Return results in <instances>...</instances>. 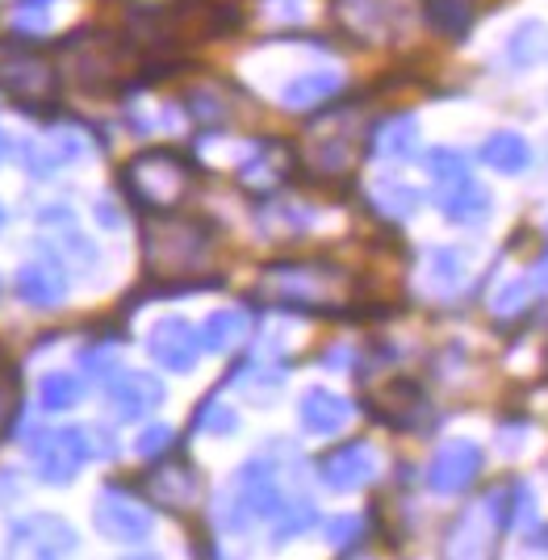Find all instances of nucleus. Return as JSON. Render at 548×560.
Segmentation results:
<instances>
[{
	"mask_svg": "<svg viewBox=\"0 0 548 560\" xmlns=\"http://www.w3.org/2000/svg\"><path fill=\"white\" fill-rule=\"evenodd\" d=\"M252 339V314L247 310H214L201 327V351L231 355Z\"/></svg>",
	"mask_w": 548,
	"mask_h": 560,
	"instance_id": "25",
	"label": "nucleus"
},
{
	"mask_svg": "<svg viewBox=\"0 0 548 560\" xmlns=\"http://www.w3.org/2000/svg\"><path fill=\"white\" fill-rule=\"evenodd\" d=\"M481 447L474 440H448V444L435 447L428 465V490L440 493V498H456V493L474 490V481L481 477Z\"/></svg>",
	"mask_w": 548,
	"mask_h": 560,
	"instance_id": "13",
	"label": "nucleus"
},
{
	"mask_svg": "<svg viewBox=\"0 0 548 560\" xmlns=\"http://www.w3.org/2000/svg\"><path fill=\"white\" fill-rule=\"evenodd\" d=\"M13 293H18V302L34 305V310H50V305H59L68 298V277H63V268H59L55 256L34 259V264L18 268Z\"/></svg>",
	"mask_w": 548,
	"mask_h": 560,
	"instance_id": "20",
	"label": "nucleus"
},
{
	"mask_svg": "<svg viewBox=\"0 0 548 560\" xmlns=\"http://www.w3.org/2000/svg\"><path fill=\"white\" fill-rule=\"evenodd\" d=\"M59 75L50 68L47 55H38L34 47H9L0 50V89L13 96L25 109H43L50 96H55Z\"/></svg>",
	"mask_w": 548,
	"mask_h": 560,
	"instance_id": "7",
	"label": "nucleus"
},
{
	"mask_svg": "<svg viewBox=\"0 0 548 560\" xmlns=\"http://www.w3.org/2000/svg\"><path fill=\"white\" fill-rule=\"evenodd\" d=\"M260 298L289 314H335L339 305H348L352 284L348 272L323 264V259H289L264 268Z\"/></svg>",
	"mask_w": 548,
	"mask_h": 560,
	"instance_id": "1",
	"label": "nucleus"
},
{
	"mask_svg": "<svg viewBox=\"0 0 548 560\" xmlns=\"http://www.w3.org/2000/svg\"><path fill=\"white\" fill-rule=\"evenodd\" d=\"M55 4H63V0H22L18 13H13V25L25 38H43V34H50V22H55Z\"/></svg>",
	"mask_w": 548,
	"mask_h": 560,
	"instance_id": "32",
	"label": "nucleus"
},
{
	"mask_svg": "<svg viewBox=\"0 0 548 560\" xmlns=\"http://www.w3.org/2000/svg\"><path fill=\"white\" fill-rule=\"evenodd\" d=\"M193 185H197V167L172 147H151L143 155H135L121 172L126 197L147 213L180 210L189 201Z\"/></svg>",
	"mask_w": 548,
	"mask_h": 560,
	"instance_id": "3",
	"label": "nucleus"
},
{
	"mask_svg": "<svg viewBox=\"0 0 548 560\" xmlns=\"http://www.w3.org/2000/svg\"><path fill=\"white\" fill-rule=\"evenodd\" d=\"M428 277L435 284V293H456L460 277H465V256L453 247H435L428 256Z\"/></svg>",
	"mask_w": 548,
	"mask_h": 560,
	"instance_id": "31",
	"label": "nucleus"
},
{
	"mask_svg": "<svg viewBox=\"0 0 548 560\" xmlns=\"http://www.w3.org/2000/svg\"><path fill=\"white\" fill-rule=\"evenodd\" d=\"M59 55L68 63V75H75L89 93H109V89H118L121 80L135 71V47L126 38H118V34H105V30H89V34L63 38Z\"/></svg>",
	"mask_w": 548,
	"mask_h": 560,
	"instance_id": "6",
	"label": "nucleus"
},
{
	"mask_svg": "<svg viewBox=\"0 0 548 560\" xmlns=\"http://www.w3.org/2000/svg\"><path fill=\"white\" fill-rule=\"evenodd\" d=\"M96 218H101V226H118V213H114L109 201H101V206H96Z\"/></svg>",
	"mask_w": 548,
	"mask_h": 560,
	"instance_id": "38",
	"label": "nucleus"
},
{
	"mask_svg": "<svg viewBox=\"0 0 548 560\" xmlns=\"http://www.w3.org/2000/svg\"><path fill=\"white\" fill-rule=\"evenodd\" d=\"M377 472H382V456H377V447L364 444V440L339 444L318 456V481H323L331 493L364 490V486L377 481Z\"/></svg>",
	"mask_w": 548,
	"mask_h": 560,
	"instance_id": "12",
	"label": "nucleus"
},
{
	"mask_svg": "<svg viewBox=\"0 0 548 560\" xmlns=\"http://www.w3.org/2000/svg\"><path fill=\"white\" fill-rule=\"evenodd\" d=\"M339 18L348 25V34H357L364 43H385L410 25L415 9L410 0H339Z\"/></svg>",
	"mask_w": 548,
	"mask_h": 560,
	"instance_id": "15",
	"label": "nucleus"
},
{
	"mask_svg": "<svg viewBox=\"0 0 548 560\" xmlns=\"http://www.w3.org/2000/svg\"><path fill=\"white\" fill-rule=\"evenodd\" d=\"M147 493H151L155 506H164L172 514H185L201 498V472L189 460H176L167 452L164 460H155V472L147 477Z\"/></svg>",
	"mask_w": 548,
	"mask_h": 560,
	"instance_id": "18",
	"label": "nucleus"
},
{
	"mask_svg": "<svg viewBox=\"0 0 548 560\" xmlns=\"http://www.w3.org/2000/svg\"><path fill=\"white\" fill-rule=\"evenodd\" d=\"M18 410H22V385L9 369H0V440L13 431L18 422Z\"/></svg>",
	"mask_w": 548,
	"mask_h": 560,
	"instance_id": "34",
	"label": "nucleus"
},
{
	"mask_svg": "<svg viewBox=\"0 0 548 560\" xmlns=\"http://www.w3.org/2000/svg\"><path fill=\"white\" fill-rule=\"evenodd\" d=\"M428 172H431V197H435L440 213L453 226H481L490 218V192L469 172V160L460 151L435 147L428 155Z\"/></svg>",
	"mask_w": 548,
	"mask_h": 560,
	"instance_id": "5",
	"label": "nucleus"
},
{
	"mask_svg": "<svg viewBox=\"0 0 548 560\" xmlns=\"http://www.w3.org/2000/svg\"><path fill=\"white\" fill-rule=\"evenodd\" d=\"M298 167V151L281 139H260L252 142L247 160L238 167V185L247 192H277L289 180V172Z\"/></svg>",
	"mask_w": 548,
	"mask_h": 560,
	"instance_id": "17",
	"label": "nucleus"
},
{
	"mask_svg": "<svg viewBox=\"0 0 548 560\" xmlns=\"http://www.w3.org/2000/svg\"><path fill=\"white\" fill-rule=\"evenodd\" d=\"M339 89H343V80L335 71H302L289 84H281V105L293 114H311L318 105H327Z\"/></svg>",
	"mask_w": 548,
	"mask_h": 560,
	"instance_id": "22",
	"label": "nucleus"
},
{
	"mask_svg": "<svg viewBox=\"0 0 548 560\" xmlns=\"http://www.w3.org/2000/svg\"><path fill=\"white\" fill-rule=\"evenodd\" d=\"M147 355L164 369V373H193L201 360V330L193 327L189 318H160L147 330Z\"/></svg>",
	"mask_w": 548,
	"mask_h": 560,
	"instance_id": "14",
	"label": "nucleus"
},
{
	"mask_svg": "<svg viewBox=\"0 0 548 560\" xmlns=\"http://www.w3.org/2000/svg\"><path fill=\"white\" fill-rule=\"evenodd\" d=\"M360 135L352 130V121L343 109H327V114L314 121L311 142H306V164L318 176H348L357 167L360 155Z\"/></svg>",
	"mask_w": 548,
	"mask_h": 560,
	"instance_id": "10",
	"label": "nucleus"
},
{
	"mask_svg": "<svg viewBox=\"0 0 548 560\" xmlns=\"http://www.w3.org/2000/svg\"><path fill=\"white\" fill-rule=\"evenodd\" d=\"M373 210H382L385 218H410L419 210V192L398 176H385L373 185Z\"/></svg>",
	"mask_w": 548,
	"mask_h": 560,
	"instance_id": "27",
	"label": "nucleus"
},
{
	"mask_svg": "<svg viewBox=\"0 0 548 560\" xmlns=\"http://www.w3.org/2000/svg\"><path fill=\"white\" fill-rule=\"evenodd\" d=\"M80 397H84V385L72 373H47L38 381V401H43V410H50V415L72 410Z\"/></svg>",
	"mask_w": 548,
	"mask_h": 560,
	"instance_id": "28",
	"label": "nucleus"
},
{
	"mask_svg": "<svg viewBox=\"0 0 548 560\" xmlns=\"http://www.w3.org/2000/svg\"><path fill=\"white\" fill-rule=\"evenodd\" d=\"M289 498L281 490V472L268 456H256L235 472V481L226 486V493L218 498V527L226 532H247L256 523H272L277 511Z\"/></svg>",
	"mask_w": 548,
	"mask_h": 560,
	"instance_id": "4",
	"label": "nucleus"
},
{
	"mask_svg": "<svg viewBox=\"0 0 548 560\" xmlns=\"http://www.w3.org/2000/svg\"><path fill=\"white\" fill-rule=\"evenodd\" d=\"M80 548V532L63 514L30 511L9 523V552L22 557H72Z\"/></svg>",
	"mask_w": 548,
	"mask_h": 560,
	"instance_id": "11",
	"label": "nucleus"
},
{
	"mask_svg": "<svg viewBox=\"0 0 548 560\" xmlns=\"http://www.w3.org/2000/svg\"><path fill=\"white\" fill-rule=\"evenodd\" d=\"M30 452H34V472H38V481L63 490V486H72L75 472L93 456L89 427H55L47 435H38Z\"/></svg>",
	"mask_w": 548,
	"mask_h": 560,
	"instance_id": "8",
	"label": "nucleus"
},
{
	"mask_svg": "<svg viewBox=\"0 0 548 560\" xmlns=\"http://www.w3.org/2000/svg\"><path fill=\"white\" fill-rule=\"evenodd\" d=\"M352 401L343 394H335V389H327V385H314V389H306L302 394V401H298V422H302V431H311V435H339L348 422H352Z\"/></svg>",
	"mask_w": 548,
	"mask_h": 560,
	"instance_id": "19",
	"label": "nucleus"
},
{
	"mask_svg": "<svg viewBox=\"0 0 548 560\" xmlns=\"http://www.w3.org/2000/svg\"><path fill=\"white\" fill-rule=\"evenodd\" d=\"M369 151L382 155V160H410L419 151V117L415 114H389L373 126L369 135Z\"/></svg>",
	"mask_w": 548,
	"mask_h": 560,
	"instance_id": "21",
	"label": "nucleus"
},
{
	"mask_svg": "<svg viewBox=\"0 0 548 560\" xmlns=\"http://www.w3.org/2000/svg\"><path fill=\"white\" fill-rule=\"evenodd\" d=\"M0 226H4V206H0Z\"/></svg>",
	"mask_w": 548,
	"mask_h": 560,
	"instance_id": "41",
	"label": "nucleus"
},
{
	"mask_svg": "<svg viewBox=\"0 0 548 560\" xmlns=\"http://www.w3.org/2000/svg\"><path fill=\"white\" fill-rule=\"evenodd\" d=\"M193 427H197V431H210V435H235V431H238V415L231 410V406H218L214 397H210V401L197 410Z\"/></svg>",
	"mask_w": 548,
	"mask_h": 560,
	"instance_id": "33",
	"label": "nucleus"
},
{
	"mask_svg": "<svg viewBox=\"0 0 548 560\" xmlns=\"http://www.w3.org/2000/svg\"><path fill=\"white\" fill-rule=\"evenodd\" d=\"M172 444H176V431L172 427H164V422H155V427H147L143 435H139V456L143 460H164L167 452H172Z\"/></svg>",
	"mask_w": 548,
	"mask_h": 560,
	"instance_id": "36",
	"label": "nucleus"
},
{
	"mask_svg": "<svg viewBox=\"0 0 548 560\" xmlns=\"http://www.w3.org/2000/svg\"><path fill=\"white\" fill-rule=\"evenodd\" d=\"M164 397H167L164 381L151 373L126 369V373H109V381H105V401H109V410H114L121 422L147 419L151 410L164 406Z\"/></svg>",
	"mask_w": 548,
	"mask_h": 560,
	"instance_id": "16",
	"label": "nucleus"
},
{
	"mask_svg": "<svg viewBox=\"0 0 548 560\" xmlns=\"http://www.w3.org/2000/svg\"><path fill=\"white\" fill-rule=\"evenodd\" d=\"M135 4H164V0H135Z\"/></svg>",
	"mask_w": 548,
	"mask_h": 560,
	"instance_id": "40",
	"label": "nucleus"
},
{
	"mask_svg": "<svg viewBox=\"0 0 548 560\" xmlns=\"http://www.w3.org/2000/svg\"><path fill=\"white\" fill-rule=\"evenodd\" d=\"M532 293H540V289L532 284V277H527V280H511V284L502 289L499 298H494V314H499V318H511V314H524L527 302H532Z\"/></svg>",
	"mask_w": 548,
	"mask_h": 560,
	"instance_id": "35",
	"label": "nucleus"
},
{
	"mask_svg": "<svg viewBox=\"0 0 548 560\" xmlns=\"http://www.w3.org/2000/svg\"><path fill=\"white\" fill-rule=\"evenodd\" d=\"M373 406H377V419L389 422V427H419V415L428 410V401H423V389L415 385V381H389L382 394L373 397Z\"/></svg>",
	"mask_w": 548,
	"mask_h": 560,
	"instance_id": "23",
	"label": "nucleus"
},
{
	"mask_svg": "<svg viewBox=\"0 0 548 560\" xmlns=\"http://www.w3.org/2000/svg\"><path fill=\"white\" fill-rule=\"evenodd\" d=\"M4 151H9V142H4V135H0V155H4Z\"/></svg>",
	"mask_w": 548,
	"mask_h": 560,
	"instance_id": "39",
	"label": "nucleus"
},
{
	"mask_svg": "<svg viewBox=\"0 0 548 560\" xmlns=\"http://www.w3.org/2000/svg\"><path fill=\"white\" fill-rule=\"evenodd\" d=\"M428 9V22L440 30V34H448V38H460L469 25H474V4L469 0H423Z\"/></svg>",
	"mask_w": 548,
	"mask_h": 560,
	"instance_id": "29",
	"label": "nucleus"
},
{
	"mask_svg": "<svg viewBox=\"0 0 548 560\" xmlns=\"http://www.w3.org/2000/svg\"><path fill=\"white\" fill-rule=\"evenodd\" d=\"M314 523H318V511H314V502H285L277 518H272V544H285V539L302 536V532H311Z\"/></svg>",
	"mask_w": 548,
	"mask_h": 560,
	"instance_id": "30",
	"label": "nucleus"
},
{
	"mask_svg": "<svg viewBox=\"0 0 548 560\" xmlns=\"http://www.w3.org/2000/svg\"><path fill=\"white\" fill-rule=\"evenodd\" d=\"M214 256V226L193 213H151L143 226V259L155 280H180Z\"/></svg>",
	"mask_w": 548,
	"mask_h": 560,
	"instance_id": "2",
	"label": "nucleus"
},
{
	"mask_svg": "<svg viewBox=\"0 0 548 560\" xmlns=\"http://www.w3.org/2000/svg\"><path fill=\"white\" fill-rule=\"evenodd\" d=\"M532 160H536L532 142L524 135H515V130H494L490 139L481 142V164L490 172H499V176H524Z\"/></svg>",
	"mask_w": 548,
	"mask_h": 560,
	"instance_id": "24",
	"label": "nucleus"
},
{
	"mask_svg": "<svg viewBox=\"0 0 548 560\" xmlns=\"http://www.w3.org/2000/svg\"><path fill=\"white\" fill-rule=\"evenodd\" d=\"M548 55V25L545 22H520L506 38V63L511 68H536Z\"/></svg>",
	"mask_w": 548,
	"mask_h": 560,
	"instance_id": "26",
	"label": "nucleus"
},
{
	"mask_svg": "<svg viewBox=\"0 0 548 560\" xmlns=\"http://www.w3.org/2000/svg\"><path fill=\"white\" fill-rule=\"evenodd\" d=\"M93 527L114 544H147L155 532V518L126 486H105L93 498Z\"/></svg>",
	"mask_w": 548,
	"mask_h": 560,
	"instance_id": "9",
	"label": "nucleus"
},
{
	"mask_svg": "<svg viewBox=\"0 0 548 560\" xmlns=\"http://www.w3.org/2000/svg\"><path fill=\"white\" fill-rule=\"evenodd\" d=\"M360 536H364V514H339L327 523V539L335 548H352V544H360Z\"/></svg>",
	"mask_w": 548,
	"mask_h": 560,
	"instance_id": "37",
	"label": "nucleus"
}]
</instances>
